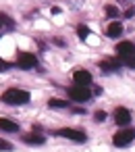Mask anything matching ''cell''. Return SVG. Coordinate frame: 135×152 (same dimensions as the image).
Masks as SVG:
<instances>
[{"instance_id": "cell-1", "label": "cell", "mask_w": 135, "mask_h": 152, "mask_svg": "<svg viewBox=\"0 0 135 152\" xmlns=\"http://www.w3.org/2000/svg\"><path fill=\"white\" fill-rule=\"evenodd\" d=\"M29 100H31L29 92L19 90V88H11V90H7L2 96H0V102H2V104H9V106H23V104H27Z\"/></svg>"}, {"instance_id": "cell-2", "label": "cell", "mask_w": 135, "mask_h": 152, "mask_svg": "<svg viewBox=\"0 0 135 152\" xmlns=\"http://www.w3.org/2000/svg\"><path fill=\"white\" fill-rule=\"evenodd\" d=\"M67 94H69V98L73 100V102H87L89 98H91V92H89V88L87 86H71L69 90H67Z\"/></svg>"}, {"instance_id": "cell-3", "label": "cell", "mask_w": 135, "mask_h": 152, "mask_svg": "<svg viewBox=\"0 0 135 152\" xmlns=\"http://www.w3.org/2000/svg\"><path fill=\"white\" fill-rule=\"evenodd\" d=\"M54 135H58V137H65V140H73V142H79V144H83L85 140H87V135H85V131H81V129H73V127H62V129H58Z\"/></svg>"}, {"instance_id": "cell-4", "label": "cell", "mask_w": 135, "mask_h": 152, "mask_svg": "<svg viewBox=\"0 0 135 152\" xmlns=\"http://www.w3.org/2000/svg\"><path fill=\"white\" fill-rule=\"evenodd\" d=\"M133 140H135V129H118L112 137V144L123 148V146H129Z\"/></svg>"}, {"instance_id": "cell-5", "label": "cell", "mask_w": 135, "mask_h": 152, "mask_svg": "<svg viewBox=\"0 0 135 152\" xmlns=\"http://www.w3.org/2000/svg\"><path fill=\"white\" fill-rule=\"evenodd\" d=\"M17 67L19 69H33L38 67V58L31 52H17Z\"/></svg>"}, {"instance_id": "cell-6", "label": "cell", "mask_w": 135, "mask_h": 152, "mask_svg": "<svg viewBox=\"0 0 135 152\" xmlns=\"http://www.w3.org/2000/svg\"><path fill=\"white\" fill-rule=\"evenodd\" d=\"M116 56L118 58H127V56H133L135 54V44L133 42H118L116 48H114Z\"/></svg>"}, {"instance_id": "cell-7", "label": "cell", "mask_w": 135, "mask_h": 152, "mask_svg": "<svg viewBox=\"0 0 135 152\" xmlns=\"http://www.w3.org/2000/svg\"><path fill=\"white\" fill-rule=\"evenodd\" d=\"M91 73L89 71H85V69H77L75 73H73V81L77 83V86H89L91 83Z\"/></svg>"}, {"instance_id": "cell-8", "label": "cell", "mask_w": 135, "mask_h": 152, "mask_svg": "<svg viewBox=\"0 0 135 152\" xmlns=\"http://www.w3.org/2000/svg\"><path fill=\"white\" fill-rule=\"evenodd\" d=\"M114 123H116V125H129V123H131V113H129L127 108H123V106L116 108V110H114Z\"/></svg>"}, {"instance_id": "cell-9", "label": "cell", "mask_w": 135, "mask_h": 152, "mask_svg": "<svg viewBox=\"0 0 135 152\" xmlns=\"http://www.w3.org/2000/svg\"><path fill=\"white\" fill-rule=\"evenodd\" d=\"M120 34H123V25H120L118 21H112V23L106 27V36H108V38H118Z\"/></svg>"}, {"instance_id": "cell-10", "label": "cell", "mask_w": 135, "mask_h": 152, "mask_svg": "<svg viewBox=\"0 0 135 152\" xmlns=\"http://www.w3.org/2000/svg\"><path fill=\"white\" fill-rule=\"evenodd\" d=\"M0 129L2 131H9V133H15V131H19V125L15 123V121H11V119H0Z\"/></svg>"}, {"instance_id": "cell-11", "label": "cell", "mask_w": 135, "mask_h": 152, "mask_svg": "<svg viewBox=\"0 0 135 152\" xmlns=\"http://www.w3.org/2000/svg\"><path fill=\"white\" fill-rule=\"evenodd\" d=\"M23 142L25 144H38V146H42L44 142H46V137L44 135H40V133H27V135H23Z\"/></svg>"}, {"instance_id": "cell-12", "label": "cell", "mask_w": 135, "mask_h": 152, "mask_svg": "<svg viewBox=\"0 0 135 152\" xmlns=\"http://www.w3.org/2000/svg\"><path fill=\"white\" fill-rule=\"evenodd\" d=\"M48 106H50V108H67L69 102H67V100H60V98H50V100H48Z\"/></svg>"}, {"instance_id": "cell-13", "label": "cell", "mask_w": 135, "mask_h": 152, "mask_svg": "<svg viewBox=\"0 0 135 152\" xmlns=\"http://www.w3.org/2000/svg\"><path fill=\"white\" fill-rule=\"evenodd\" d=\"M100 67H102L104 71H116V69L120 67V63H116V61H102Z\"/></svg>"}, {"instance_id": "cell-14", "label": "cell", "mask_w": 135, "mask_h": 152, "mask_svg": "<svg viewBox=\"0 0 135 152\" xmlns=\"http://www.w3.org/2000/svg\"><path fill=\"white\" fill-rule=\"evenodd\" d=\"M77 34H79V38H81V40H85V38H87L91 31H89V27H85V25H79V27H77Z\"/></svg>"}, {"instance_id": "cell-15", "label": "cell", "mask_w": 135, "mask_h": 152, "mask_svg": "<svg viewBox=\"0 0 135 152\" xmlns=\"http://www.w3.org/2000/svg\"><path fill=\"white\" fill-rule=\"evenodd\" d=\"M106 15L108 17H118V9L114 4H106Z\"/></svg>"}, {"instance_id": "cell-16", "label": "cell", "mask_w": 135, "mask_h": 152, "mask_svg": "<svg viewBox=\"0 0 135 152\" xmlns=\"http://www.w3.org/2000/svg\"><path fill=\"white\" fill-rule=\"evenodd\" d=\"M94 121H96V123H104V121H106V113H104V110H96Z\"/></svg>"}, {"instance_id": "cell-17", "label": "cell", "mask_w": 135, "mask_h": 152, "mask_svg": "<svg viewBox=\"0 0 135 152\" xmlns=\"http://www.w3.org/2000/svg\"><path fill=\"white\" fill-rule=\"evenodd\" d=\"M0 150H13V144L7 140H0Z\"/></svg>"}, {"instance_id": "cell-18", "label": "cell", "mask_w": 135, "mask_h": 152, "mask_svg": "<svg viewBox=\"0 0 135 152\" xmlns=\"http://www.w3.org/2000/svg\"><path fill=\"white\" fill-rule=\"evenodd\" d=\"M11 69V63L9 61H2V58H0V73H2V71H9Z\"/></svg>"}, {"instance_id": "cell-19", "label": "cell", "mask_w": 135, "mask_h": 152, "mask_svg": "<svg viewBox=\"0 0 135 152\" xmlns=\"http://www.w3.org/2000/svg\"><path fill=\"white\" fill-rule=\"evenodd\" d=\"M0 23H7L9 27H13V25H15V23L11 21V17H7V15H0Z\"/></svg>"}, {"instance_id": "cell-20", "label": "cell", "mask_w": 135, "mask_h": 152, "mask_svg": "<svg viewBox=\"0 0 135 152\" xmlns=\"http://www.w3.org/2000/svg\"><path fill=\"white\" fill-rule=\"evenodd\" d=\"M135 15V7H129L127 11H125V17H133Z\"/></svg>"}]
</instances>
